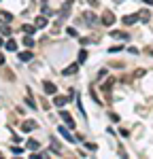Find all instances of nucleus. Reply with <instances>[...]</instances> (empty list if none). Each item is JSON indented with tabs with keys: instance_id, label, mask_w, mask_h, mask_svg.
Instances as JSON below:
<instances>
[{
	"instance_id": "aec40b11",
	"label": "nucleus",
	"mask_w": 153,
	"mask_h": 159,
	"mask_svg": "<svg viewBox=\"0 0 153 159\" xmlns=\"http://www.w3.org/2000/svg\"><path fill=\"white\" fill-rule=\"evenodd\" d=\"M138 17H140L142 21H149V17H151V15H149L147 11H142V13H138Z\"/></svg>"
},
{
	"instance_id": "f3484780",
	"label": "nucleus",
	"mask_w": 153,
	"mask_h": 159,
	"mask_svg": "<svg viewBox=\"0 0 153 159\" xmlns=\"http://www.w3.org/2000/svg\"><path fill=\"white\" fill-rule=\"evenodd\" d=\"M83 17H85V24H87V26H92V24H94V15H92V13H85Z\"/></svg>"
},
{
	"instance_id": "bb28decb",
	"label": "nucleus",
	"mask_w": 153,
	"mask_h": 159,
	"mask_svg": "<svg viewBox=\"0 0 153 159\" xmlns=\"http://www.w3.org/2000/svg\"><path fill=\"white\" fill-rule=\"evenodd\" d=\"M142 2H145V4H149V7H151V4H153V0H142Z\"/></svg>"
},
{
	"instance_id": "f257e3e1",
	"label": "nucleus",
	"mask_w": 153,
	"mask_h": 159,
	"mask_svg": "<svg viewBox=\"0 0 153 159\" xmlns=\"http://www.w3.org/2000/svg\"><path fill=\"white\" fill-rule=\"evenodd\" d=\"M74 72H79V64H70L68 68H64V70H62L64 77H70V74H74Z\"/></svg>"
},
{
	"instance_id": "7ed1b4c3",
	"label": "nucleus",
	"mask_w": 153,
	"mask_h": 159,
	"mask_svg": "<svg viewBox=\"0 0 153 159\" xmlns=\"http://www.w3.org/2000/svg\"><path fill=\"white\" fill-rule=\"evenodd\" d=\"M43 91H45V94H51V96H56L58 87H56L53 83H45V85H43Z\"/></svg>"
},
{
	"instance_id": "f8f14e48",
	"label": "nucleus",
	"mask_w": 153,
	"mask_h": 159,
	"mask_svg": "<svg viewBox=\"0 0 153 159\" xmlns=\"http://www.w3.org/2000/svg\"><path fill=\"white\" fill-rule=\"evenodd\" d=\"M4 47H7L9 51H17V42L11 38V40H7V45H4Z\"/></svg>"
},
{
	"instance_id": "412c9836",
	"label": "nucleus",
	"mask_w": 153,
	"mask_h": 159,
	"mask_svg": "<svg viewBox=\"0 0 153 159\" xmlns=\"http://www.w3.org/2000/svg\"><path fill=\"white\" fill-rule=\"evenodd\" d=\"M28 106H30V108H36V104H34V100H32V94H30V91H28Z\"/></svg>"
},
{
	"instance_id": "5701e85b",
	"label": "nucleus",
	"mask_w": 153,
	"mask_h": 159,
	"mask_svg": "<svg viewBox=\"0 0 153 159\" xmlns=\"http://www.w3.org/2000/svg\"><path fill=\"white\" fill-rule=\"evenodd\" d=\"M66 34H68V36H76V30H74V28H68Z\"/></svg>"
},
{
	"instance_id": "393cba45",
	"label": "nucleus",
	"mask_w": 153,
	"mask_h": 159,
	"mask_svg": "<svg viewBox=\"0 0 153 159\" xmlns=\"http://www.w3.org/2000/svg\"><path fill=\"white\" fill-rule=\"evenodd\" d=\"M43 13H45V15H51V9H49L47 4H43Z\"/></svg>"
},
{
	"instance_id": "b1692460",
	"label": "nucleus",
	"mask_w": 153,
	"mask_h": 159,
	"mask_svg": "<svg viewBox=\"0 0 153 159\" xmlns=\"http://www.w3.org/2000/svg\"><path fill=\"white\" fill-rule=\"evenodd\" d=\"M109 51H111V53H119V51H121V47H119V45H117V47H111Z\"/></svg>"
},
{
	"instance_id": "6e6552de",
	"label": "nucleus",
	"mask_w": 153,
	"mask_h": 159,
	"mask_svg": "<svg viewBox=\"0 0 153 159\" xmlns=\"http://www.w3.org/2000/svg\"><path fill=\"white\" fill-rule=\"evenodd\" d=\"M23 45H26V47H28V49H32V47H34V38L26 34V36H23Z\"/></svg>"
},
{
	"instance_id": "f03ea898",
	"label": "nucleus",
	"mask_w": 153,
	"mask_h": 159,
	"mask_svg": "<svg viewBox=\"0 0 153 159\" xmlns=\"http://www.w3.org/2000/svg\"><path fill=\"white\" fill-rule=\"evenodd\" d=\"M102 24H104V26H113L115 24V15L113 13H104V15H102Z\"/></svg>"
},
{
	"instance_id": "2eb2a0df",
	"label": "nucleus",
	"mask_w": 153,
	"mask_h": 159,
	"mask_svg": "<svg viewBox=\"0 0 153 159\" xmlns=\"http://www.w3.org/2000/svg\"><path fill=\"white\" fill-rule=\"evenodd\" d=\"M28 149H30V151H38V149H40V144H38L36 140H28Z\"/></svg>"
},
{
	"instance_id": "6ab92c4d",
	"label": "nucleus",
	"mask_w": 153,
	"mask_h": 159,
	"mask_svg": "<svg viewBox=\"0 0 153 159\" xmlns=\"http://www.w3.org/2000/svg\"><path fill=\"white\" fill-rule=\"evenodd\" d=\"M0 32H2L4 36H11V28H9V26H2V28H0Z\"/></svg>"
},
{
	"instance_id": "9b49d317",
	"label": "nucleus",
	"mask_w": 153,
	"mask_h": 159,
	"mask_svg": "<svg viewBox=\"0 0 153 159\" xmlns=\"http://www.w3.org/2000/svg\"><path fill=\"white\" fill-rule=\"evenodd\" d=\"M19 59H21V62H30V59H32V53H30V51H21V53H19Z\"/></svg>"
},
{
	"instance_id": "1a4fd4ad",
	"label": "nucleus",
	"mask_w": 153,
	"mask_h": 159,
	"mask_svg": "<svg viewBox=\"0 0 153 159\" xmlns=\"http://www.w3.org/2000/svg\"><path fill=\"white\" fill-rule=\"evenodd\" d=\"M62 119L66 121V125H68V127H74V121H72V117L68 115V112H62Z\"/></svg>"
},
{
	"instance_id": "4468645a",
	"label": "nucleus",
	"mask_w": 153,
	"mask_h": 159,
	"mask_svg": "<svg viewBox=\"0 0 153 159\" xmlns=\"http://www.w3.org/2000/svg\"><path fill=\"white\" fill-rule=\"evenodd\" d=\"M113 38H121V40H128V34L125 32H111Z\"/></svg>"
},
{
	"instance_id": "a878e982",
	"label": "nucleus",
	"mask_w": 153,
	"mask_h": 159,
	"mask_svg": "<svg viewBox=\"0 0 153 159\" xmlns=\"http://www.w3.org/2000/svg\"><path fill=\"white\" fill-rule=\"evenodd\" d=\"M2 64H4V55H2V53H0V66H2Z\"/></svg>"
},
{
	"instance_id": "4be33fe9",
	"label": "nucleus",
	"mask_w": 153,
	"mask_h": 159,
	"mask_svg": "<svg viewBox=\"0 0 153 159\" xmlns=\"http://www.w3.org/2000/svg\"><path fill=\"white\" fill-rule=\"evenodd\" d=\"M11 153H13V155H21V153H23V151H21V149H19V146H13V149H11Z\"/></svg>"
},
{
	"instance_id": "a211bd4d",
	"label": "nucleus",
	"mask_w": 153,
	"mask_h": 159,
	"mask_svg": "<svg viewBox=\"0 0 153 159\" xmlns=\"http://www.w3.org/2000/svg\"><path fill=\"white\" fill-rule=\"evenodd\" d=\"M87 59V51H79V64H83Z\"/></svg>"
},
{
	"instance_id": "ddd939ff",
	"label": "nucleus",
	"mask_w": 153,
	"mask_h": 159,
	"mask_svg": "<svg viewBox=\"0 0 153 159\" xmlns=\"http://www.w3.org/2000/svg\"><path fill=\"white\" fill-rule=\"evenodd\" d=\"M36 28H45L47 26V17H36V24H34Z\"/></svg>"
},
{
	"instance_id": "423d86ee",
	"label": "nucleus",
	"mask_w": 153,
	"mask_h": 159,
	"mask_svg": "<svg viewBox=\"0 0 153 159\" xmlns=\"http://www.w3.org/2000/svg\"><path fill=\"white\" fill-rule=\"evenodd\" d=\"M66 102H68V98H66V96H56V98H53V104H56V106H60V108H62V106H66Z\"/></svg>"
},
{
	"instance_id": "9d476101",
	"label": "nucleus",
	"mask_w": 153,
	"mask_h": 159,
	"mask_svg": "<svg viewBox=\"0 0 153 159\" xmlns=\"http://www.w3.org/2000/svg\"><path fill=\"white\" fill-rule=\"evenodd\" d=\"M11 19H13V17H11V13H7V11L0 13V21H2V24H9Z\"/></svg>"
},
{
	"instance_id": "20e7f679",
	"label": "nucleus",
	"mask_w": 153,
	"mask_h": 159,
	"mask_svg": "<svg viewBox=\"0 0 153 159\" xmlns=\"http://www.w3.org/2000/svg\"><path fill=\"white\" fill-rule=\"evenodd\" d=\"M60 134H62V136H64V138H66V140H68V142H72V144H74V142H76V138H74V136H70V132H68V129H66V127H62V125H60Z\"/></svg>"
},
{
	"instance_id": "0eeeda50",
	"label": "nucleus",
	"mask_w": 153,
	"mask_h": 159,
	"mask_svg": "<svg viewBox=\"0 0 153 159\" xmlns=\"http://www.w3.org/2000/svg\"><path fill=\"white\" fill-rule=\"evenodd\" d=\"M34 127H36V123H34V121H26V123L21 125V129H23V132H32Z\"/></svg>"
},
{
	"instance_id": "39448f33",
	"label": "nucleus",
	"mask_w": 153,
	"mask_h": 159,
	"mask_svg": "<svg viewBox=\"0 0 153 159\" xmlns=\"http://www.w3.org/2000/svg\"><path fill=\"white\" fill-rule=\"evenodd\" d=\"M136 21H138V15H136V13H134V15H125V17H123V24H125V26H134Z\"/></svg>"
},
{
	"instance_id": "dca6fc26",
	"label": "nucleus",
	"mask_w": 153,
	"mask_h": 159,
	"mask_svg": "<svg viewBox=\"0 0 153 159\" xmlns=\"http://www.w3.org/2000/svg\"><path fill=\"white\" fill-rule=\"evenodd\" d=\"M34 30H36V26H28V24L23 26V32L28 34V36H32V34H34Z\"/></svg>"
},
{
	"instance_id": "cd10ccee",
	"label": "nucleus",
	"mask_w": 153,
	"mask_h": 159,
	"mask_svg": "<svg viewBox=\"0 0 153 159\" xmlns=\"http://www.w3.org/2000/svg\"><path fill=\"white\" fill-rule=\"evenodd\" d=\"M0 45H2V38H0Z\"/></svg>"
}]
</instances>
